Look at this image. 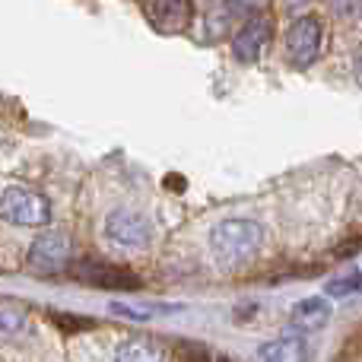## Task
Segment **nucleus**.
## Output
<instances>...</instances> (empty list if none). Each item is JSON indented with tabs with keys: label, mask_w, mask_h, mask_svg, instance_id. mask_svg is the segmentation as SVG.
<instances>
[{
	"label": "nucleus",
	"mask_w": 362,
	"mask_h": 362,
	"mask_svg": "<svg viewBox=\"0 0 362 362\" xmlns=\"http://www.w3.org/2000/svg\"><path fill=\"white\" fill-rule=\"evenodd\" d=\"M29 331V315L16 305H0V337L13 340Z\"/></svg>",
	"instance_id": "nucleus-12"
},
{
	"label": "nucleus",
	"mask_w": 362,
	"mask_h": 362,
	"mask_svg": "<svg viewBox=\"0 0 362 362\" xmlns=\"http://www.w3.org/2000/svg\"><path fill=\"white\" fill-rule=\"evenodd\" d=\"M356 83H359V86H362V54L356 57Z\"/></svg>",
	"instance_id": "nucleus-21"
},
{
	"label": "nucleus",
	"mask_w": 362,
	"mask_h": 362,
	"mask_svg": "<svg viewBox=\"0 0 362 362\" xmlns=\"http://www.w3.org/2000/svg\"><path fill=\"white\" fill-rule=\"evenodd\" d=\"M362 248V238H350V242H344V248H337V257H346V255H356Z\"/></svg>",
	"instance_id": "nucleus-19"
},
{
	"label": "nucleus",
	"mask_w": 362,
	"mask_h": 362,
	"mask_svg": "<svg viewBox=\"0 0 362 362\" xmlns=\"http://www.w3.org/2000/svg\"><path fill=\"white\" fill-rule=\"evenodd\" d=\"M0 219L13 226H45L51 219V204L29 187H6L0 197Z\"/></svg>",
	"instance_id": "nucleus-2"
},
{
	"label": "nucleus",
	"mask_w": 362,
	"mask_h": 362,
	"mask_svg": "<svg viewBox=\"0 0 362 362\" xmlns=\"http://www.w3.org/2000/svg\"><path fill=\"white\" fill-rule=\"evenodd\" d=\"M270 38H274V23H270L267 16H255L238 29L235 42H232V54H235L242 64H255L257 57L264 54Z\"/></svg>",
	"instance_id": "nucleus-7"
},
{
	"label": "nucleus",
	"mask_w": 362,
	"mask_h": 362,
	"mask_svg": "<svg viewBox=\"0 0 362 362\" xmlns=\"http://www.w3.org/2000/svg\"><path fill=\"white\" fill-rule=\"evenodd\" d=\"M216 362H232V359H226V356H219V359H216Z\"/></svg>",
	"instance_id": "nucleus-22"
},
{
	"label": "nucleus",
	"mask_w": 362,
	"mask_h": 362,
	"mask_svg": "<svg viewBox=\"0 0 362 362\" xmlns=\"http://www.w3.org/2000/svg\"><path fill=\"white\" fill-rule=\"evenodd\" d=\"M264 245V226L255 219H223L210 232V255L219 267H238L251 261Z\"/></svg>",
	"instance_id": "nucleus-1"
},
{
	"label": "nucleus",
	"mask_w": 362,
	"mask_h": 362,
	"mask_svg": "<svg viewBox=\"0 0 362 362\" xmlns=\"http://www.w3.org/2000/svg\"><path fill=\"white\" fill-rule=\"evenodd\" d=\"M54 321L64 331H89L93 327V318H80V315H54Z\"/></svg>",
	"instance_id": "nucleus-16"
},
{
	"label": "nucleus",
	"mask_w": 362,
	"mask_h": 362,
	"mask_svg": "<svg viewBox=\"0 0 362 362\" xmlns=\"http://www.w3.org/2000/svg\"><path fill=\"white\" fill-rule=\"evenodd\" d=\"M70 274L80 283H89V286H99V289H112V293H137V289L144 286V280H140L134 270L112 267V264H102V261H80V264H74Z\"/></svg>",
	"instance_id": "nucleus-5"
},
{
	"label": "nucleus",
	"mask_w": 362,
	"mask_h": 362,
	"mask_svg": "<svg viewBox=\"0 0 362 362\" xmlns=\"http://www.w3.org/2000/svg\"><path fill=\"white\" fill-rule=\"evenodd\" d=\"M356 4H359V0H331V6H334V13H337V16H350V13L356 10Z\"/></svg>",
	"instance_id": "nucleus-18"
},
{
	"label": "nucleus",
	"mask_w": 362,
	"mask_h": 362,
	"mask_svg": "<svg viewBox=\"0 0 362 362\" xmlns=\"http://www.w3.org/2000/svg\"><path fill=\"white\" fill-rule=\"evenodd\" d=\"M112 312L115 315H127V318H137V321L146 318V312H140V308H131V305H121V302H112Z\"/></svg>",
	"instance_id": "nucleus-17"
},
{
	"label": "nucleus",
	"mask_w": 362,
	"mask_h": 362,
	"mask_svg": "<svg viewBox=\"0 0 362 362\" xmlns=\"http://www.w3.org/2000/svg\"><path fill=\"white\" fill-rule=\"evenodd\" d=\"M289 318H293V325L299 331H318V327H325L331 321V302L325 296H308V299L296 302Z\"/></svg>",
	"instance_id": "nucleus-9"
},
{
	"label": "nucleus",
	"mask_w": 362,
	"mask_h": 362,
	"mask_svg": "<svg viewBox=\"0 0 362 362\" xmlns=\"http://www.w3.org/2000/svg\"><path fill=\"white\" fill-rule=\"evenodd\" d=\"M146 16L159 32H181L191 23V0H146Z\"/></svg>",
	"instance_id": "nucleus-8"
},
{
	"label": "nucleus",
	"mask_w": 362,
	"mask_h": 362,
	"mask_svg": "<svg viewBox=\"0 0 362 362\" xmlns=\"http://www.w3.org/2000/svg\"><path fill=\"white\" fill-rule=\"evenodd\" d=\"M67 255H70L67 235H61V232H42L29 248V270L32 274H54V270H61L67 264Z\"/></svg>",
	"instance_id": "nucleus-6"
},
{
	"label": "nucleus",
	"mask_w": 362,
	"mask_h": 362,
	"mask_svg": "<svg viewBox=\"0 0 362 362\" xmlns=\"http://www.w3.org/2000/svg\"><path fill=\"white\" fill-rule=\"evenodd\" d=\"M178 353H181V359H185V362H210V353H206V346L204 344H194V340H185Z\"/></svg>",
	"instance_id": "nucleus-14"
},
{
	"label": "nucleus",
	"mask_w": 362,
	"mask_h": 362,
	"mask_svg": "<svg viewBox=\"0 0 362 362\" xmlns=\"http://www.w3.org/2000/svg\"><path fill=\"white\" fill-rule=\"evenodd\" d=\"M325 48V25L318 16H299L286 32V51L296 67H308L318 61Z\"/></svg>",
	"instance_id": "nucleus-4"
},
{
	"label": "nucleus",
	"mask_w": 362,
	"mask_h": 362,
	"mask_svg": "<svg viewBox=\"0 0 362 362\" xmlns=\"http://www.w3.org/2000/svg\"><path fill=\"white\" fill-rule=\"evenodd\" d=\"M115 362H165V346L150 337H134L118 346Z\"/></svg>",
	"instance_id": "nucleus-10"
},
{
	"label": "nucleus",
	"mask_w": 362,
	"mask_h": 362,
	"mask_svg": "<svg viewBox=\"0 0 362 362\" xmlns=\"http://www.w3.org/2000/svg\"><path fill=\"white\" fill-rule=\"evenodd\" d=\"M283 4H286V6H289V10H299V6L312 4V0H283Z\"/></svg>",
	"instance_id": "nucleus-20"
},
{
	"label": "nucleus",
	"mask_w": 362,
	"mask_h": 362,
	"mask_svg": "<svg viewBox=\"0 0 362 362\" xmlns=\"http://www.w3.org/2000/svg\"><path fill=\"white\" fill-rule=\"evenodd\" d=\"M105 238L121 248H146L153 242V223L137 210H112L105 216Z\"/></svg>",
	"instance_id": "nucleus-3"
},
{
	"label": "nucleus",
	"mask_w": 362,
	"mask_h": 362,
	"mask_svg": "<svg viewBox=\"0 0 362 362\" xmlns=\"http://www.w3.org/2000/svg\"><path fill=\"white\" fill-rule=\"evenodd\" d=\"M359 289H362V270H353V274L337 276V280L327 283L325 296H331V299H344V296H356Z\"/></svg>",
	"instance_id": "nucleus-13"
},
{
	"label": "nucleus",
	"mask_w": 362,
	"mask_h": 362,
	"mask_svg": "<svg viewBox=\"0 0 362 362\" xmlns=\"http://www.w3.org/2000/svg\"><path fill=\"white\" fill-rule=\"evenodd\" d=\"M264 0H226V10L232 13V16H255L257 10H261Z\"/></svg>",
	"instance_id": "nucleus-15"
},
{
	"label": "nucleus",
	"mask_w": 362,
	"mask_h": 362,
	"mask_svg": "<svg viewBox=\"0 0 362 362\" xmlns=\"http://www.w3.org/2000/svg\"><path fill=\"white\" fill-rule=\"evenodd\" d=\"M308 350L302 337H280L261 346V362H305Z\"/></svg>",
	"instance_id": "nucleus-11"
}]
</instances>
